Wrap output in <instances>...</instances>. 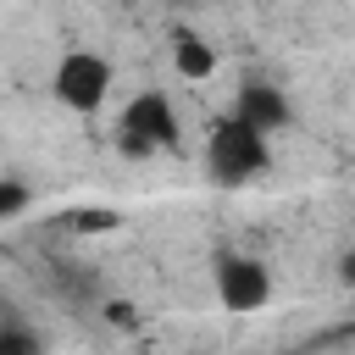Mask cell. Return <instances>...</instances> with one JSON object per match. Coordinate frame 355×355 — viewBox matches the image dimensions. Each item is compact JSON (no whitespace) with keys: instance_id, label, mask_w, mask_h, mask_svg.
Masks as SVG:
<instances>
[{"instance_id":"obj_1","label":"cell","mask_w":355,"mask_h":355,"mask_svg":"<svg viewBox=\"0 0 355 355\" xmlns=\"http://www.w3.org/2000/svg\"><path fill=\"white\" fill-rule=\"evenodd\" d=\"M205 166L216 183H250L261 166H266V133L255 122H244L239 111L222 116L205 139Z\"/></svg>"},{"instance_id":"obj_2","label":"cell","mask_w":355,"mask_h":355,"mask_svg":"<svg viewBox=\"0 0 355 355\" xmlns=\"http://www.w3.org/2000/svg\"><path fill=\"white\" fill-rule=\"evenodd\" d=\"M50 94H55L67 111H78V116L100 111L105 94H111V61H105L100 50H67V55L55 61V72H50Z\"/></svg>"},{"instance_id":"obj_3","label":"cell","mask_w":355,"mask_h":355,"mask_svg":"<svg viewBox=\"0 0 355 355\" xmlns=\"http://www.w3.org/2000/svg\"><path fill=\"white\" fill-rule=\"evenodd\" d=\"M122 144H128L133 155H144V150H172V144H178V116H172L166 94H155V89L133 94V105L122 111Z\"/></svg>"},{"instance_id":"obj_4","label":"cell","mask_w":355,"mask_h":355,"mask_svg":"<svg viewBox=\"0 0 355 355\" xmlns=\"http://www.w3.org/2000/svg\"><path fill=\"white\" fill-rule=\"evenodd\" d=\"M216 300L227 311H261L272 300V272L255 255H222L216 261Z\"/></svg>"},{"instance_id":"obj_5","label":"cell","mask_w":355,"mask_h":355,"mask_svg":"<svg viewBox=\"0 0 355 355\" xmlns=\"http://www.w3.org/2000/svg\"><path fill=\"white\" fill-rule=\"evenodd\" d=\"M244 122H255L261 133H283L288 128V100H283V89H272V83H250V89H239V105H233Z\"/></svg>"},{"instance_id":"obj_6","label":"cell","mask_w":355,"mask_h":355,"mask_svg":"<svg viewBox=\"0 0 355 355\" xmlns=\"http://www.w3.org/2000/svg\"><path fill=\"white\" fill-rule=\"evenodd\" d=\"M172 67H178V78H194V83H205L211 72H216V50L194 33V28H172Z\"/></svg>"},{"instance_id":"obj_7","label":"cell","mask_w":355,"mask_h":355,"mask_svg":"<svg viewBox=\"0 0 355 355\" xmlns=\"http://www.w3.org/2000/svg\"><path fill=\"white\" fill-rule=\"evenodd\" d=\"M116 222H122V216H116V211H105V205H94V211H72V216H67V227H72V233H111Z\"/></svg>"},{"instance_id":"obj_8","label":"cell","mask_w":355,"mask_h":355,"mask_svg":"<svg viewBox=\"0 0 355 355\" xmlns=\"http://www.w3.org/2000/svg\"><path fill=\"white\" fill-rule=\"evenodd\" d=\"M105 322H111V327H139V305L111 300V305H105Z\"/></svg>"},{"instance_id":"obj_9","label":"cell","mask_w":355,"mask_h":355,"mask_svg":"<svg viewBox=\"0 0 355 355\" xmlns=\"http://www.w3.org/2000/svg\"><path fill=\"white\" fill-rule=\"evenodd\" d=\"M22 200H28V194H22V183H6V194H0V216H17V211H22Z\"/></svg>"},{"instance_id":"obj_10","label":"cell","mask_w":355,"mask_h":355,"mask_svg":"<svg viewBox=\"0 0 355 355\" xmlns=\"http://www.w3.org/2000/svg\"><path fill=\"white\" fill-rule=\"evenodd\" d=\"M344 283H355V250L344 255Z\"/></svg>"}]
</instances>
